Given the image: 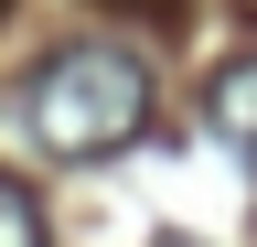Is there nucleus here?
Returning <instances> with one entry per match:
<instances>
[{
  "instance_id": "f257e3e1",
  "label": "nucleus",
  "mask_w": 257,
  "mask_h": 247,
  "mask_svg": "<svg viewBox=\"0 0 257 247\" xmlns=\"http://www.w3.org/2000/svg\"><path fill=\"white\" fill-rule=\"evenodd\" d=\"M22 118L54 161H107V150H128L150 129V65L107 33H75L22 75Z\"/></svg>"
},
{
  "instance_id": "f03ea898",
  "label": "nucleus",
  "mask_w": 257,
  "mask_h": 247,
  "mask_svg": "<svg viewBox=\"0 0 257 247\" xmlns=\"http://www.w3.org/2000/svg\"><path fill=\"white\" fill-rule=\"evenodd\" d=\"M204 129H214V150L246 172V194H257V54L214 65V86H204Z\"/></svg>"
},
{
  "instance_id": "7ed1b4c3",
  "label": "nucleus",
  "mask_w": 257,
  "mask_h": 247,
  "mask_svg": "<svg viewBox=\"0 0 257 247\" xmlns=\"http://www.w3.org/2000/svg\"><path fill=\"white\" fill-rule=\"evenodd\" d=\"M0 247H54V236H43V204H32L11 172H0Z\"/></svg>"
},
{
  "instance_id": "20e7f679",
  "label": "nucleus",
  "mask_w": 257,
  "mask_h": 247,
  "mask_svg": "<svg viewBox=\"0 0 257 247\" xmlns=\"http://www.w3.org/2000/svg\"><path fill=\"white\" fill-rule=\"evenodd\" d=\"M172 247H193V236H172Z\"/></svg>"
}]
</instances>
